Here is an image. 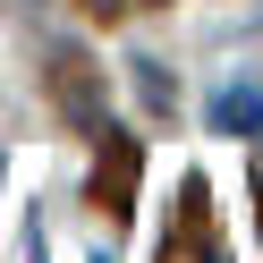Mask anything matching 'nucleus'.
<instances>
[{"label": "nucleus", "instance_id": "obj_2", "mask_svg": "<svg viewBox=\"0 0 263 263\" xmlns=\"http://www.w3.org/2000/svg\"><path fill=\"white\" fill-rule=\"evenodd\" d=\"M60 102H68V119H102V102L85 93V60H60Z\"/></svg>", "mask_w": 263, "mask_h": 263}, {"label": "nucleus", "instance_id": "obj_3", "mask_svg": "<svg viewBox=\"0 0 263 263\" xmlns=\"http://www.w3.org/2000/svg\"><path fill=\"white\" fill-rule=\"evenodd\" d=\"M127 195H136V153H127V144H110V204L127 212Z\"/></svg>", "mask_w": 263, "mask_h": 263}, {"label": "nucleus", "instance_id": "obj_1", "mask_svg": "<svg viewBox=\"0 0 263 263\" xmlns=\"http://www.w3.org/2000/svg\"><path fill=\"white\" fill-rule=\"evenodd\" d=\"M212 127L221 136H255L263 127V85H221L212 93Z\"/></svg>", "mask_w": 263, "mask_h": 263}]
</instances>
